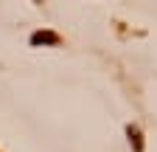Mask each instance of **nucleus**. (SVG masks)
<instances>
[{"label": "nucleus", "instance_id": "f257e3e1", "mask_svg": "<svg viewBox=\"0 0 157 152\" xmlns=\"http://www.w3.org/2000/svg\"><path fill=\"white\" fill-rule=\"evenodd\" d=\"M56 40H59V37H56V34H48V31H45V34L39 31V34L31 37V42H34V45H39V42H56Z\"/></svg>", "mask_w": 157, "mask_h": 152}]
</instances>
